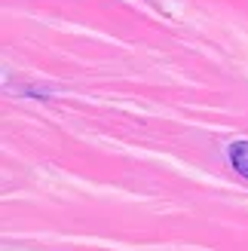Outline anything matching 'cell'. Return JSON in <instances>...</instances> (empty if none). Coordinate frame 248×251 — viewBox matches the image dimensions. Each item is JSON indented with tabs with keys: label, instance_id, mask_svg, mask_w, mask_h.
Returning <instances> with one entry per match:
<instances>
[{
	"label": "cell",
	"instance_id": "1",
	"mask_svg": "<svg viewBox=\"0 0 248 251\" xmlns=\"http://www.w3.org/2000/svg\"><path fill=\"white\" fill-rule=\"evenodd\" d=\"M227 156H230V166L236 169L242 178H248V141H233Z\"/></svg>",
	"mask_w": 248,
	"mask_h": 251
}]
</instances>
